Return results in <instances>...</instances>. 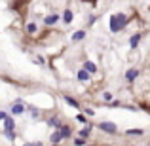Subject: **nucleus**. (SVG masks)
<instances>
[{
    "label": "nucleus",
    "mask_w": 150,
    "mask_h": 146,
    "mask_svg": "<svg viewBox=\"0 0 150 146\" xmlns=\"http://www.w3.org/2000/svg\"><path fill=\"white\" fill-rule=\"evenodd\" d=\"M59 131H61V137H63V139H70V137H72V129H70V125H61V127H59Z\"/></svg>",
    "instance_id": "20e7f679"
},
{
    "label": "nucleus",
    "mask_w": 150,
    "mask_h": 146,
    "mask_svg": "<svg viewBox=\"0 0 150 146\" xmlns=\"http://www.w3.org/2000/svg\"><path fill=\"white\" fill-rule=\"evenodd\" d=\"M48 123L51 125V127H55V129H59V127H61V125H63V121L61 120H59V118H50V120H48Z\"/></svg>",
    "instance_id": "4468645a"
},
{
    "label": "nucleus",
    "mask_w": 150,
    "mask_h": 146,
    "mask_svg": "<svg viewBox=\"0 0 150 146\" xmlns=\"http://www.w3.org/2000/svg\"><path fill=\"white\" fill-rule=\"evenodd\" d=\"M84 38H86V32H84V30H78V32L72 34V42H80V40H84Z\"/></svg>",
    "instance_id": "2eb2a0df"
},
{
    "label": "nucleus",
    "mask_w": 150,
    "mask_h": 146,
    "mask_svg": "<svg viewBox=\"0 0 150 146\" xmlns=\"http://www.w3.org/2000/svg\"><path fill=\"white\" fill-rule=\"evenodd\" d=\"M72 19H74V13L70 10H65V13H63V21L69 25V23H72Z\"/></svg>",
    "instance_id": "f8f14e48"
},
{
    "label": "nucleus",
    "mask_w": 150,
    "mask_h": 146,
    "mask_svg": "<svg viewBox=\"0 0 150 146\" xmlns=\"http://www.w3.org/2000/svg\"><path fill=\"white\" fill-rule=\"evenodd\" d=\"M89 133H91V125H88L86 129H82V131L78 133V137H84V139H86V137H89Z\"/></svg>",
    "instance_id": "dca6fc26"
},
{
    "label": "nucleus",
    "mask_w": 150,
    "mask_h": 146,
    "mask_svg": "<svg viewBox=\"0 0 150 146\" xmlns=\"http://www.w3.org/2000/svg\"><path fill=\"white\" fill-rule=\"evenodd\" d=\"M27 32L34 34V32H36V25H34V23H29V25H27Z\"/></svg>",
    "instance_id": "a211bd4d"
},
{
    "label": "nucleus",
    "mask_w": 150,
    "mask_h": 146,
    "mask_svg": "<svg viewBox=\"0 0 150 146\" xmlns=\"http://www.w3.org/2000/svg\"><path fill=\"white\" fill-rule=\"evenodd\" d=\"M84 68H86V70H88V72H89V74H95V72H97V65H95V63H89V61H86V65H84Z\"/></svg>",
    "instance_id": "ddd939ff"
},
{
    "label": "nucleus",
    "mask_w": 150,
    "mask_h": 146,
    "mask_svg": "<svg viewBox=\"0 0 150 146\" xmlns=\"http://www.w3.org/2000/svg\"><path fill=\"white\" fill-rule=\"evenodd\" d=\"M91 2H95V0H91Z\"/></svg>",
    "instance_id": "bb28decb"
},
{
    "label": "nucleus",
    "mask_w": 150,
    "mask_h": 146,
    "mask_svg": "<svg viewBox=\"0 0 150 146\" xmlns=\"http://www.w3.org/2000/svg\"><path fill=\"white\" fill-rule=\"evenodd\" d=\"M125 25H127V17H125L124 13L110 15V30H112V32H120V30H124Z\"/></svg>",
    "instance_id": "f257e3e1"
},
{
    "label": "nucleus",
    "mask_w": 150,
    "mask_h": 146,
    "mask_svg": "<svg viewBox=\"0 0 150 146\" xmlns=\"http://www.w3.org/2000/svg\"><path fill=\"white\" fill-rule=\"evenodd\" d=\"M125 133H127V135H144V131H143V129H127V131H125Z\"/></svg>",
    "instance_id": "f3484780"
},
{
    "label": "nucleus",
    "mask_w": 150,
    "mask_h": 146,
    "mask_svg": "<svg viewBox=\"0 0 150 146\" xmlns=\"http://www.w3.org/2000/svg\"><path fill=\"white\" fill-rule=\"evenodd\" d=\"M29 110H30V116H33V118H38V116H40V110H38V108H33V106H29Z\"/></svg>",
    "instance_id": "6ab92c4d"
},
{
    "label": "nucleus",
    "mask_w": 150,
    "mask_h": 146,
    "mask_svg": "<svg viewBox=\"0 0 150 146\" xmlns=\"http://www.w3.org/2000/svg\"><path fill=\"white\" fill-rule=\"evenodd\" d=\"M139 42H141V34H133V36L129 38V48L135 49L137 46H139Z\"/></svg>",
    "instance_id": "423d86ee"
},
{
    "label": "nucleus",
    "mask_w": 150,
    "mask_h": 146,
    "mask_svg": "<svg viewBox=\"0 0 150 146\" xmlns=\"http://www.w3.org/2000/svg\"><path fill=\"white\" fill-rule=\"evenodd\" d=\"M78 80H80V82H88V80H89V72H88L86 68L78 70Z\"/></svg>",
    "instance_id": "9b49d317"
},
{
    "label": "nucleus",
    "mask_w": 150,
    "mask_h": 146,
    "mask_svg": "<svg viewBox=\"0 0 150 146\" xmlns=\"http://www.w3.org/2000/svg\"><path fill=\"white\" fill-rule=\"evenodd\" d=\"M103 99H105V101H112V93H108V91H106L105 95H103Z\"/></svg>",
    "instance_id": "5701e85b"
},
{
    "label": "nucleus",
    "mask_w": 150,
    "mask_h": 146,
    "mask_svg": "<svg viewBox=\"0 0 150 146\" xmlns=\"http://www.w3.org/2000/svg\"><path fill=\"white\" fill-rule=\"evenodd\" d=\"M93 114H95V112H93L91 108H88V110H86V116H93Z\"/></svg>",
    "instance_id": "b1692460"
},
{
    "label": "nucleus",
    "mask_w": 150,
    "mask_h": 146,
    "mask_svg": "<svg viewBox=\"0 0 150 146\" xmlns=\"http://www.w3.org/2000/svg\"><path fill=\"white\" fill-rule=\"evenodd\" d=\"M63 101H65V102H69V104H70V106H72V108H80V102H78V101H76V99H72V97H69V95H65V97H63Z\"/></svg>",
    "instance_id": "1a4fd4ad"
},
{
    "label": "nucleus",
    "mask_w": 150,
    "mask_h": 146,
    "mask_svg": "<svg viewBox=\"0 0 150 146\" xmlns=\"http://www.w3.org/2000/svg\"><path fill=\"white\" fill-rule=\"evenodd\" d=\"M61 140H63V137H61V131H59V129H57V131H55L53 135L50 137V142H51V144H59V142H61Z\"/></svg>",
    "instance_id": "6e6552de"
},
{
    "label": "nucleus",
    "mask_w": 150,
    "mask_h": 146,
    "mask_svg": "<svg viewBox=\"0 0 150 146\" xmlns=\"http://www.w3.org/2000/svg\"><path fill=\"white\" fill-rule=\"evenodd\" d=\"M15 129V121L11 118H4V131H11Z\"/></svg>",
    "instance_id": "39448f33"
},
{
    "label": "nucleus",
    "mask_w": 150,
    "mask_h": 146,
    "mask_svg": "<svg viewBox=\"0 0 150 146\" xmlns=\"http://www.w3.org/2000/svg\"><path fill=\"white\" fill-rule=\"evenodd\" d=\"M76 121H80V123H88V118H86L84 114H78V116H76Z\"/></svg>",
    "instance_id": "aec40b11"
},
{
    "label": "nucleus",
    "mask_w": 150,
    "mask_h": 146,
    "mask_svg": "<svg viewBox=\"0 0 150 146\" xmlns=\"http://www.w3.org/2000/svg\"><path fill=\"white\" fill-rule=\"evenodd\" d=\"M72 142L76 144V146H82V144H86V139H84V137H82V139H74Z\"/></svg>",
    "instance_id": "4be33fe9"
},
{
    "label": "nucleus",
    "mask_w": 150,
    "mask_h": 146,
    "mask_svg": "<svg viewBox=\"0 0 150 146\" xmlns=\"http://www.w3.org/2000/svg\"><path fill=\"white\" fill-rule=\"evenodd\" d=\"M25 112V106L21 104V102H15L13 106H11V114H23Z\"/></svg>",
    "instance_id": "9d476101"
},
{
    "label": "nucleus",
    "mask_w": 150,
    "mask_h": 146,
    "mask_svg": "<svg viewBox=\"0 0 150 146\" xmlns=\"http://www.w3.org/2000/svg\"><path fill=\"white\" fill-rule=\"evenodd\" d=\"M4 118H8V114H6V112H0V121H2Z\"/></svg>",
    "instance_id": "a878e982"
},
{
    "label": "nucleus",
    "mask_w": 150,
    "mask_h": 146,
    "mask_svg": "<svg viewBox=\"0 0 150 146\" xmlns=\"http://www.w3.org/2000/svg\"><path fill=\"white\" fill-rule=\"evenodd\" d=\"M137 76H139V68H129L127 72H125V80L127 82H135Z\"/></svg>",
    "instance_id": "7ed1b4c3"
},
{
    "label": "nucleus",
    "mask_w": 150,
    "mask_h": 146,
    "mask_svg": "<svg viewBox=\"0 0 150 146\" xmlns=\"http://www.w3.org/2000/svg\"><path fill=\"white\" fill-rule=\"evenodd\" d=\"M59 17H61V15H57V13H51V15H48V17L44 19V23H46V25H55V23L59 21Z\"/></svg>",
    "instance_id": "0eeeda50"
},
{
    "label": "nucleus",
    "mask_w": 150,
    "mask_h": 146,
    "mask_svg": "<svg viewBox=\"0 0 150 146\" xmlns=\"http://www.w3.org/2000/svg\"><path fill=\"white\" fill-rule=\"evenodd\" d=\"M4 135H6L10 140H13V139H15V133H13V129H11V131H4Z\"/></svg>",
    "instance_id": "412c9836"
},
{
    "label": "nucleus",
    "mask_w": 150,
    "mask_h": 146,
    "mask_svg": "<svg viewBox=\"0 0 150 146\" xmlns=\"http://www.w3.org/2000/svg\"><path fill=\"white\" fill-rule=\"evenodd\" d=\"M99 129H103L105 133H112V135L118 131V127L112 123V121H101V123H99Z\"/></svg>",
    "instance_id": "f03ea898"
},
{
    "label": "nucleus",
    "mask_w": 150,
    "mask_h": 146,
    "mask_svg": "<svg viewBox=\"0 0 150 146\" xmlns=\"http://www.w3.org/2000/svg\"><path fill=\"white\" fill-rule=\"evenodd\" d=\"M110 106H112V108H116V106H120V102H118V101H112V102H110Z\"/></svg>",
    "instance_id": "393cba45"
}]
</instances>
